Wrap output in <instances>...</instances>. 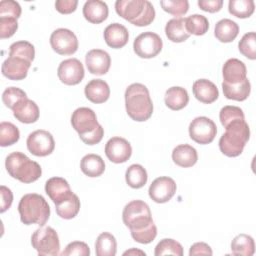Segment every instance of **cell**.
<instances>
[{"instance_id": "obj_1", "label": "cell", "mask_w": 256, "mask_h": 256, "mask_svg": "<svg viewBox=\"0 0 256 256\" xmlns=\"http://www.w3.org/2000/svg\"><path fill=\"white\" fill-rule=\"evenodd\" d=\"M125 107L128 116L137 122L148 120L153 113V103L148 88L141 83H133L125 90Z\"/></svg>"}, {"instance_id": "obj_2", "label": "cell", "mask_w": 256, "mask_h": 256, "mask_svg": "<svg viewBox=\"0 0 256 256\" xmlns=\"http://www.w3.org/2000/svg\"><path fill=\"white\" fill-rule=\"evenodd\" d=\"M225 128V133L219 139L220 151L228 157L239 156L249 140L250 128L245 119L235 120Z\"/></svg>"}, {"instance_id": "obj_3", "label": "cell", "mask_w": 256, "mask_h": 256, "mask_svg": "<svg viewBox=\"0 0 256 256\" xmlns=\"http://www.w3.org/2000/svg\"><path fill=\"white\" fill-rule=\"evenodd\" d=\"M20 220L25 225H45L50 217V206L42 195L25 194L18 204Z\"/></svg>"}, {"instance_id": "obj_4", "label": "cell", "mask_w": 256, "mask_h": 256, "mask_svg": "<svg viewBox=\"0 0 256 256\" xmlns=\"http://www.w3.org/2000/svg\"><path fill=\"white\" fill-rule=\"evenodd\" d=\"M115 10L120 17L139 27L151 24L155 18L154 6L147 0H117Z\"/></svg>"}, {"instance_id": "obj_5", "label": "cell", "mask_w": 256, "mask_h": 256, "mask_svg": "<svg viewBox=\"0 0 256 256\" xmlns=\"http://www.w3.org/2000/svg\"><path fill=\"white\" fill-rule=\"evenodd\" d=\"M5 167L11 177L22 183H32L42 174L41 166L19 151L12 152L6 157Z\"/></svg>"}, {"instance_id": "obj_6", "label": "cell", "mask_w": 256, "mask_h": 256, "mask_svg": "<svg viewBox=\"0 0 256 256\" xmlns=\"http://www.w3.org/2000/svg\"><path fill=\"white\" fill-rule=\"evenodd\" d=\"M122 220L130 231L144 229L153 223L150 208L142 200L129 202L123 209Z\"/></svg>"}, {"instance_id": "obj_7", "label": "cell", "mask_w": 256, "mask_h": 256, "mask_svg": "<svg viewBox=\"0 0 256 256\" xmlns=\"http://www.w3.org/2000/svg\"><path fill=\"white\" fill-rule=\"evenodd\" d=\"M32 247L39 256H57L60 251V241L57 232L50 226H40L31 236Z\"/></svg>"}, {"instance_id": "obj_8", "label": "cell", "mask_w": 256, "mask_h": 256, "mask_svg": "<svg viewBox=\"0 0 256 256\" xmlns=\"http://www.w3.org/2000/svg\"><path fill=\"white\" fill-rule=\"evenodd\" d=\"M190 138L198 144L206 145L211 143L217 133V127L213 120L200 116L194 118L188 128Z\"/></svg>"}, {"instance_id": "obj_9", "label": "cell", "mask_w": 256, "mask_h": 256, "mask_svg": "<svg viewBox=\"0 0 256 256\" xmlns=\"http://www.w3.org/2000/svg\"><path fill=\"white\" fill-rule=\"evenodd\" d=\"M163 42L160 36L154 32H143L139 34L133 43V49L140 58H153L162 50Z\"/></svg>"}, {"instance_id": "obj_10", "label": "cell", "mask_w": 256, "mask_h": 256, "mask_svg": "<svg viewBox=\"0 0 256 256\" xmlns=\"http://www.w3.org/2000/svg\"><path fill=\"white\" fill-rule=\"evenodd\" d=\"M26 144L30 153L38 157L50 155L55 148V141L52 134L43 129L30 133L27 137Z\"/></svg>"}, {"instance_id": "obj_11", "label": "cell", "mask_w": 256, "mask_h": 256, "mask_svg": "<svg viewBox=\"0 0 256 256\" xmlns=\"http://www.w3.org/2000/svg\"><path fill=\"white\" fill-rule=\"evenodd\" d=\"M52 49L60 55H72L78 49V39L74 32L66 28H59L50 36Z\"/></svg>"}, {"instance_id": "obj_12", "label": "cell", "mask_w": 256, "mask_h": 256, "mask_svg": "<svg viewBox=\"0 0 256 256\" xmlns=\"http://www.w3.org/2000/svg\"><path fill=\"white\" fill-rule=\"evenodd\" d=\"M57 75L65 85H77L84 78L83 64L76 58L66 59L59 64Z\"/></svg>"}, {"instance_id": "obj_13", "label": "cell", "mask_w": 256, "mask_h": 256, "mask_svg": "<svg viewBox=\"0 0 256 256\" xmlns=\"http://www.w3.org/2000/svg\"><path fill=\"white\" fill-rule=\"evenodd\" d=\"M175 181L167 176L156 178L150 185L148 193L149 197L156 203H166L176 193Z\"/></svg>"}, {"instance_id": "obj_14", "label": "cell", "mask_w": 256, "mask_h": 256, "mask_svg": "<svg viewBox=\"0 0 256 256\" xmlns=\"http://www.w3.org/2000/svg\"><path fill=\"white\" fill-rule=\"evenodd\" d=\"M105 154L113 163H124L131 157L132 147L125 138L115 136L107 141L105 145Z\"/></svg>"}, {"instance_id": "obj_15", "label": "cell", "mask_w": 256, "mask_h": 256, "mask_svg": "<svg viewBox=\"0 0 256 256\" xmlns=\"http://www.w3.org/2000/svg\"><path fill=\"white\" fill-rule=\"evenodd\" d=\"M71 124L79 135L89 133L99 125L95 112L88 107L77 108L72 113Z\"/></svg>"}, {"instance_id": "obj_16", "label": "cell", "mask_w": 256, "mask_h": 256, "mask_svg": "<svg viewBox=\"0 0 256 256\" xmlns=\"http://www.w3.org/2000/svg\"><path fill=\"white\" fill-rule=\"evenodd\" d=\"M85 64L91 74L100 76L109 71L111 58L110 55L102 49H92L85 56Z\"/></svg>"}, {"instance_id": "obj_17", "label": "cell", "mask_w": 256, "mask_h": 256, "mask_svg": "<svg viewBox=\"0 0 256 256\" xmlns=\"http://www.w3.org/2000/svg\"><path fill=\"white\" fill-rule=\"evenodd\" d=\"M30 66H31V62L27 60H24L18 57L9 56L3 62L1 70H2V74L6 78L10 80L18 81L26 78Z\"/></svg>"}, {"instance_id": "obj_18", "label": "cell", "mask_w": 256, "mask_h": 256, "mask_svg": "<svg viewBox=\"0 0 256 256\" xmlns=\"http://www.w3.org/2000/svg\"><path fill=\"white\" fill-rule=\"evenodd\" d=\"M45 192L55 205L73 194L67 180L62 177H52L48 179L45 184Z\"/></svg>"}, {"instance_id": "obj_19", "label": "cell", "mask_w": 256, "mask_h": 256, "mask_svg": "<svg viewBox=\"0 0 256 256\" xmlns=\"http://www.w3.org/2000/svg\"><path fill=\"white\" fill-rule=\"evenodd\" d=\"M223 82L227 84H237L247 78V69L245 64L237 59H228L222 67Z\"/></svg>"}, {"instance_id": "obj_20", "label": "cell", "mask_w": 256, "mask_h": 256, "mask_svg": "<svg viewBox=\"0 0 256 256\" xmlns=\"http://www.w3.org/2000/svg\"><path fill=\"white\" fill-rule=\"evenodd\" d=\"M14 117L21 123L30 124L39 119V108L31 99L25 98L20 100L12 109Z\"/></svg>"}, {"instance_id": "obj_21", "label": "cell", "mask_w": 256, "mask_h": 256, "mask_svg": "<svg viewBox=\"0 0 256 256\" xmlns=\"http://www.w3.org/2000/svg\"><path fill=\"white\" fill-rule=\"evenodd\" d=\"M129 39L127 28L120 23L109 24L104 30V40L106 44L114 49L124 47Z\"/></svg>"}, {"instance_id": "obj_22", "label": "cell", "mask_w": 256, "mask_h": 256, "mask_svg": "<svg viewBox=\"0 0 256 256\" xmlns=\"http://www.w3.org/2000/svg\"><path fill=\"white\" fill-rule=\"evenodd\" d=\"M192 91L195 98L205 104L215 102L219 96L216 85L208 79H198L193 83Z\"/></svg>"}, {"instance_id": "obj_23", "label": "cell", "mask_w": 256, "mask_h": 256, "mask_svg": "<svg viewBox=\"0 0 256 256\" xmlns=\"http://www.w3.org/2000/svg\"><path fill=\"white\" fill-rule=\"evenodd\" d=\"M86 98L92 103H104L109 99V85L102 79H92L84 88Z\"/></svg>"}, {"instance_id": "obj_24", "label": "cell", "mask_w": 256, "mask_h": 256, "mask_svg": "<svg viewBox=\"0 0 256 256\" xmlns=\"http://www.w3.org/2000/svg\"><path fill=\"white\" fill-rule=\"evenodd\" d=\"M108 6L101 0H88L83 6L84 18L93 24H99L108 17Z\"/></svg>"}, {"instance_id": "obj_25", "label": "cell", "mask_w": 256, "mask_h": 256, "mask_svg": "<svg viewBox=\"0 0 256 256\" xmlns=\"http://www.w3.org/2000/svg\"><path fill=\"white\" fill-rule=\"evenodd\" d=\"M173 162L183 168L192 167L198 160V154L194 147L189 144H180L172 151Z\"/></svg>"}, {"instance_id": "obj_26", "label": "cell", "mask_w": 256, "mask_h": 256, "mask_svg": "<svg viewBox=\"0 0 256 256\" xmlns=\"http://www.w3.org/2000/svg\"><path fill=\"white\" fill-rule=\"evenodd\" d=\"M165 104L168 108L174 111L183 109L189 102L188 92L185 88L180 86H173L168 88L164 96Z\"/></svg>"}, {"instance_id": "obj_27", "label": "cell", "mask_w": 256, "mask_h": 256, "mask_svg": "<svg viewBox=\"0 0 256 256\" xmlns=\"http://www.w3.org/2000/svg\"><path fill=\"white\" fill-rule=\"evenodd\" d=\"M239 33L238 24L231 19H221L215 25L214 35L215 37L223 43L232 42Z\"/></svg>"}, {"instance_id": "obj_28", "label": "cell", "mask_w": 256, "mask_h": 256, "mask_svg": "<svg viewBox=\"0 0 256 256\" xmlns=\"http://www.w3.org/2000/svg\"><path fill=\"white\" fill-rule=\"evenodd\" d=\"M222 89L224 96L230 100L244 101L248 98L251 91V84L248 78H245L243 81L237 84H227L222 83Z\"/></svg>"}, {"instance_id": "obj_29", "label": "cell", "mask_w": 256, "mask_h": 256, "mask_svg": "<svg viewBox=\"0 0 256 256\" xmlns=\"http://www.w3.org/2000/svg\"><path fill=\"white\" fill-rule=\"evenodd\" d=\"M165 34L167 38L175 43H180L186 41L190 34L185 28V18H172L165 26Z\"/></svg>"}, {"instance_id": "obj_30", "label": "cell", "mask_w": 256, "mask_h": 256, "mask_svg": "<svg viewBox=\"0 0 256 256\" xmlns=\"http://www.w3.org/2000/svg\"><path fill=\"white\" fill-rule=\"evenodd\" d=\"M81 171L88 177H99L104 173V160L97 154H87L80 162Z\"/></svg>"}, {"instance_id": "obj_31", "label": "cell", "mask_w": 256, "mask_h": 256, "mask_svg": "<svg viewBox=\"0 0 256 256\" xmlns=\"http://www.w3.org/2000/svg\"><path fill=\"white\" fill-rule=\"evenodd\" d=\"M95 252L97 256H115L117 252L115 237L109 232H102L96 239Z\"/></svg>"}, {"instance_id": "obj_32", "label": "cell", "mask_w": 256, "mask_h": 256, "mask_svg": "<svg viewBox=\"0 0 256 256\" xmlns=\"http://www.w3.org/2000/svg\"><path fill=\"white\" fill-rule=\"evenodd\" d=\"M231 251L233 255L252 256L255 252L253 238L243 233L235 236L231 242Z\"/></svg>"}, {"instance_id": "obj_33", "label": "cell", "mask_w": 256, "mask_h": 256, "mask_svg": "<svg viewBox=\"0 0 256 256\" xmlns=\"http://www.w3.org/2000/svg\"><path fill=\"white\" fill-rule=\"evenodd\" d=\"M147 171L140 164H132L126 170V183L133 189L142 188L147 183Z\"/></svg>"}, {"instance_id": "obj_34", "label": "cell", "mask_w": 256, "mask_h": 256, "mask_svg": "<svg viewBox=\"0 0 256 256\" xmlns=\"http://www.w3.org/2000/svg\"><path fill=\"white\" fill-rule=\"evenodd\" d=\"M56 213L59 217L63 219H72L79 213L80 210V200L78 196L73 193L69 198L65 199L64 201L56 204Z\"/></svg>"}, {"instance_id": "obj_35", "label": "cell", "mask_w": 256, "mask_h": 256, "mask_svg": "<svg viewBox=\"0 0 256 256\" xmlns=\"http://www.w3.org/2000/svg\"><path fill=\"white\" fill-rule=\"evenodd\" d=\"M185 28L189 34L204 35L209 29L208 19L201 14H193L185 18Z\"/></svg>"}, {"instance_id": "obj_36", "label": "cell", "mask_w": 256, "mask_h": 256, "mask_svg": "<svg viewBox=\"0 0 256 256\" xmlns=\"http://www.w3.org/2000/svg\"><path fill=\"white\" fill-rule=\"evenodd\" d=\"M255 9L253 0H230L228 3L229 13L237 18L250 17Z\"/></svg>"}, {"instance_id": "obj_37", "label": "cell", "mask_w": 256, "mask_h": 256, "mask_svg": "<svg viewBox=\"0 0 256 256\" xmlns=\"http://www.w3.org/2000/svg\"><path fill=\"white\" fill-rule=\"evenodd\" d=\"M9 56L18 57L29 62L34 60L35 56V48L28 41H17L10 45L9 47Z\"/></svg>"}, {"instance_id": "obj_38", "label": "cell", "mask_w": 256, "mask_h": 256, "mask_svg": "<svg viewBox=\"0 0 256 256\" xmlns=\"http://www.w3.org/2000/svg\"><path fill=\"white\" fill-rule=\"evenodd\" d=\"M20 138V132L17 126L11 122L0 123V145L7 147L15 144Z\"/></svg>"}, {"instance_id": "obj_39", "label": "cell", "mask_w": 256, "mask_h": 256, "mask_svg": "<svg viewBox=\"0 0 256 256\" xmlns=\"http://www.w3.org/2000/svg\"><path fill=\"white\" fill-rule=\"evenodd\" d=\"M154 254H155V256H161V255L182 256L183 255V247L176 240L170 239V238H165V239H162L156 245Z\"/></svg>"}, {"instance_id": "obj_40", "label": "cell", "mask_w": 256, "mask_h": 256, "mask_svg": "<svg viewBox=\"0 0 256 256\" xmlns=\"http://www.w3.org/2000/svg\"><path fill=\"white\" fill-rule=\"evenodd\" d=\"M240 53L250 60L256 59V34L255 32H248L243 35L238 43Z\"/></svg>"}, {"instance_id": "obj_41", "label": "cell", "mask_w": 256, "mask_h": 256, "mask_svg": "<svg viewBox=\"0 0 256 256\" xmlns=\"http://www.w3.org/2000/svg\"><path fill=\"white\" fill-rule=\"evenodd\" d=\"M160 5L165 12L176 16V18L186 14L189 9L187 0H161Z\"/></svg>"}, {"instance_id": "obj_42", "label": "cell", "mask_w": 256, "mask_h": 256, "mask_svg": "<svg viewBox=\"0 0 256 256\" xmlns=\"http://www.w3.org/2000/svg\"><path fill=\"white\" fill-rule=\"evenodd\" d=\"M219 119L221 124L226 127L229 123L235 121V120H239V119H245L243 110L240 107L237 106H231V105H227L224 106L219 113Z\"/></svg>"}, {"instance_id": "obj_43", "label": "cell", "mask_w": 256, "mask_h": 256, "mask_svg": "<svg viewBox=\"0 0 256 256\" xmlns=\"http://www.w3.org/2000/svg\"><path fill=\"white\" fill-rule=\"evenodd\" d=\"M25 98H27L26 93L18 87H8L2 93V101L10 109H13L20 100Z\"/></svg>"}, {"instance_id": "obj_44", "label": "cell", "mask_w": 256, "mask_h": 256, "mask_svg": "<svg viewBox=\"0 0 256 256\" xmlns=\"http://www.w3.org/2000/svg\"><path fill=\"white\" fill-rule=\"evenodd\" d=\"M132 238L141 244H148L151 243L156 235H157V227L154 224V222L152 224H150L148 227L141 229V230H132L130 231Z\"/></svg>"}, {"instance_id": "obj_45", "label": "cell", "mask_w": 256, "mask_h": 256, "mask_svg": "<svg viewBox=\"0 0 256 256\" xmlns=\"http://www.w3.org/2000/svg\"><path fill=\"white\" fill-rule=\"evenodd\" d=\"M21 15V6L13 0H2L0 2V17L18 19Z\"/></svg>"}, {"instance_id": "obj_46", "label": "cell", "mask_w": 256, "mask_h": 256, "mask_svg": "<svg viewBox=\"0 0 256 256\" xmlns=\"http://www.w3.org/2000/svg\"><path fill=\"white\" fill-rule=\"evenodd\" d=\"M62 256H71V255H78V256H89L90 255V248L89 246L82 241H73L69 243L66 248L61 253Z\"/></svg>"}, {"instance_id": "obj_47", "label": "cell", "mask_w": 256, "mask_h": 256, "mask_svg": "<svg viewBox=\"0 0 256 256\" xmlns=\"http://www.w3.org/2000/svg\"><path fill=\"white\" fill-rule=\"evenodd\" d=\"M18 29L17 19L0 17V38L5 39L14 35Z\"/></svg>"}, {"instance_id": "obj_48", "label": "cell", "mask_w": 256, "mask_h": 256, "mask_svg": "<svg viewBox=\"0 0 256 256\" xmlns=\"http://www.w3.org/2000/svg\"><path fill=\"white\" fill-rule=\"evenodd\" d=\"M104 135V129L103 127L99 124L93 131L86 133V134H82L79 135L80 139L87 145H95L97 143H99Z\"/></svg>"}, {"instance_id": "obj_49", "label": "cell", "mask_w": 256, "mask_h": 256, "mask_svg": "<svg viewBox=\"0 0 256 256\" xmlns=\"http://www.w3.org/2000/svg\"><path fill=\"white\" fill-rule=\"evenodd\" d=\"M77 0H57L55 2L56 10L61 14H70L77 8Z\"/></svg>"}, {"instance_id": "obj_50", "label": "cell", "mask_w": 256, "mask_h": 256, "mask_svg": "<svg viewBox=\"0 0 256 256\" xmlns=\"http://www.w3.org/2000/svg\"><path fill=\"white\" fill-rule=\"evenodd\" d=\"M0 193H1V209H0V212L4 213L6 210H8L11 207V204L13 202V193L8 187H6L4 185H1Z\"/></svg>"}, {"instance_id": "obj_51", "label": "cell", "mask_w": 256, "mask_h": 256, "mask_svg": "<svg viewBox=\"0 0 256 256\" xmlns=\"http://www.w3.org/2000/svg\"><path fill=\"white\" fill-rule=\"evenodd\" d=\"M198 6L201 10L209 12V13H215L220 11V9L223 6L222 0H199Z\"/></svg>"}, {"instance_id": "obj_52", "label": "cell", "mask_w": 256, "mask_h": 256, "mask_svg": "<svg viewBox=\"0 0 256 256\" xmlns=\"http://www.w3.org/2000/svg\"><path fill=\"white\" fill-rule=\"evenodd\" d=\"M212 249L211 247L204 243V242H197L194 243L189 250V255L194 256V255H212Z\"/></svg>"}, {"instance_id": "obj_53", "label": "cell", "mask_w": 256, "mask_h": 256, "mask_svg": "<svg viewBox=\"0 0 256 256\" xmlns=\"http://www.w3.org/2000/svg\"><path fill=\"white\" fill-rule=\"evenodd\" d=\"M137 255V254H140V255H144L145 256V252H143V251H141V250H137V249H135V248H132V249H130V250H127V251H125L124 253H123V255Z\"/></svg>"}]
</instances>
